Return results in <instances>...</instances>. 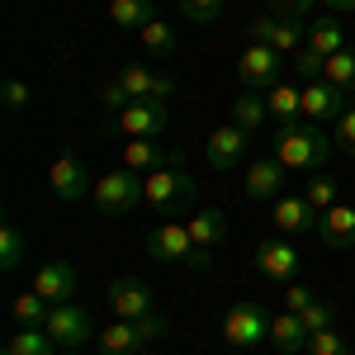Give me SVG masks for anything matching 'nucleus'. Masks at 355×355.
I'll return each mask as SVG.
<instances>
[{
  "instance_id": "ea45409f",
  "label": "nucleus",
  "mask_w": 355,
  "mask_h": 355,
  "mask_svg": "<svg viewBox=\"0 0 355 355\" xmlns=\"http://www.w3.org/2000/svg\"><path fill=\"white\" fill-rule=\"evenodd\" d=\"M100 100H105V110H128V105H133V95H128V90H123V81H119V76H110V81L100 85Z\"/></svg>"
},
{
  "instance_id": "72a5a7b5",
  "label": "nucleus",
  "mask_w": 355,
  "mask_h": 355,
  "mask_svg": "<svg viewBox=\"0 0 355 355\" xmlns=\"http://www.w3.org/2000/svg\"><path fill=\"white\" fill-rule=\"evenodd\" d=\"M322 71H327V57L322 53H313V48H299V53H294V76H299L303 85L322 81Z\"/></svg>"
},
{
  "instance_id": "cd10ccee",
  "label": "nucleus",
  "mask_w": 355,
  "mask_h": 355,
  "mask_svg": "<svg viewBox=\"0 0 355 355\" xmlns=\"http://www.w3.org/2000/svg\"><path fill=\"white\" fill-rule=\"evenodd\" d=\"M137 33H142V48L152 57H175V48H180V33L171 24H162V19H152L147 28H137Z\"/></svg>"
},
{
  "instance_id": "58836bf2",
  "label": "nucleus",
  "mask_w": 355,
  "mask_h": 355,
  "mask_svg": "<svg viewBox=\"0 0 355 355\" xmlns=\"http://www.w3.org/2000/svg\"><path fill=\"white\" fill-rule=\"evenodd\" d=\"M336 152H346V157H355V105H346L341 110V119H336Z\"/></svg>"
},
{
  "instance_id": "a878e982",
  "label": "nucleus",
  "mask_w": 355,
  "mask_h": 355,
  "mask_svg": "<svg viewBox=\"0 0 355 355\" xmlns=\"http://www.w3.org/2000/svg\"><path fill=\"white\" fill-rule=\"evenodd\" d=\"M266 119H270V110H266L261 90H242V95L232 100V123H237V128H246V133H256V128H261Z\"/></svg>"
},
{
  "instance_id": "7c9ffc66",
  "label": "nucleus",
  "mask_w": 355,
  "mask_h": 355,
  "mask_svg": "<svg viewBox=\"0 0 355 355\" xmlns=\"http://www.w3.org/2000/svg\"><path fill=\"white\" fill-rule=\"evenodd\" d=\"M48 308H53V303L43 299L38 289H28V294H19V299H15V322H19V327H43Z\"/></svg>"
},
{
  "instance_id": "1a4fd4ad",
  "label": "nucleus",
  "mask_w": 355,
  "mask_h": 355,
  "mask_svg": "<svg viewBox=\"0 0 355 355\" xmlns=\"http://www.w3.org/2000/svg\"><path fill=\"white\" fill-rule=\"evenodd\" d=\"M114 128L123 137H162L171 128V110L157 105V100H133L128 110L114 114Z\"/></svg>"
},
{
  "instance_id": "423d86ee",
  "label": "nucleus",
  "mask_w": 355,
  "mask_h": 355,
  "mask_svg": "<svg viewBox=\"0 0 355 355\" xmlns=\"http://www.w3.org/2000/svg\"><path fill=\"white\" fill-rule=\"evenodd\" d=\"M43 331L57 341V351H76L81 341H90L95 322H90V313L76 308V303H53L48 318H43Z\"/></svg>"
},
{
  "instance_id": "4c0bfd02",
  "label": "nucleus",
  "mask_w": 355,
  "mask_h": 355,
  "mask_svg": "<svg viewBox=\"0 0 355 355\" xmlns=\"http://www.w3.org/2000/svg\"><path fill=\"white\" fill-rule=\"evenodd\" d=\"M180 15H185L190 24H214L223 15V0H180Z\"/></svg>"
},
{
  "instance_id": "79ce46f5",
  "label": "nucleus",
  "mask_w": 355,
  "mask_h": 355,
  "mask_svg": "<svg viewBox=\"0 0 355 355\" xmlns=\"http://www.w3.org/2000/svg\"><path fill=\"white\" fill-rule=\"evenodd\" d=\"M275 5H279V10H289V15H303V10H313L318 0H275Z\"/></svg>"
},
{
  "instance_id": "473e14b6",
  "label": "nucleus",
  "mask_w": 355,
  "mask_h": 355,
  "mask_svg": "<svg viewBox=\"0 0 355 355\" xmlns=\"http://www.w3.org/2000/svg\"><path fill=\"white\" fill-rule=\"evenodd\" d=\"M119 81H123V90L133 95V100H152V85H157V71H147V67H119Z\"/></svg>"
},
{
  "instance_id": "20e7f679",
  "label": "nucleus",
  "mask_w": 355,
  "mask_h": 355,
  "mask_svg": "<svg viewBox=\"0 0 355 355\" xmlns=\"http://www.w3.org/2000/svg\"><path fill=\"white\" fill-rule=\"evenodd\" d=\"M223 341L232 351H256L261 341H270V313L256 299H237L223 313Z\"/></svg>"
},
{
  "instance_id": "4be33fe9",
  "label": "nucleus",
  "mask_w": 355,
  "mask_h": 355,
  "mask_svg": "<svg viewBox=\"0 0 355 355\" xmlns=\"http://www.w3.org/2000/svg\"><path fill=\"white\" fill-rule=\"evenodd\" d=\"M270 346L279 355H299V351H308V327L299 322V313H279V318H270Z\"/></svg>"
},
{
  "instance_id": "f8f14e48",
  "label": "nucleus",
  "mask_w": 355,
  "mask_h": 355,
  "mask_svg": "<svg viewBox=\"0 0 355 355\" xmlns=\"http://www.w3.org/2000/svg\"><path fill=\"white\" fill-rule=\"evenodd\" d=\"M123 166L137 171V175H152V171L185 166V152H180V147H157L152 137H128V147H123Z\"/></svg>"
},
{
  "instance_id": "a19ab883",
  "label": "nucleus",
  "mask_w": 355,
  "mask_h": 355,
  "mask_svg": "<svg viewBox=\"0 0 355 355\" xmlns=\"http://www.w3.org/2000/svg\"><path fill=\"white\" fill-rule=\"evenodd\" d=\"M313 299H318V294H313V289H303V284H289V289H284V308H289V313H303Z\"/></svg>"
},
{
  "instance_id": "37998d69",
  "label": "nucleus",
  "mask_w": 355,
  "mask_h": 355,
  "mask_svg": "<svg viewBox=\"0 0 355 355\" xmlns=\"http://www.w3.org/2000/svg\"><path fill=\"white\" fill-rule=\"evenodd\" d=\"M322 5H327L331 15H341V10H355V0H322Z\"/></svg>"
},
{
  "instance_id": "4468645a",
  "label": "nucleus",
  "mask_w": 355,
  "mask_h": 355,
  "mask_svg": "<svg viewBox=\"0 0 355 355\" xmlns=\"http://www.w3.org/2000/svg\"><path fill=\"white\" fill-rule=\"evenodd\" d=\"M246 147H251V133L237 128V123H223V128H214L209 147H204V162L214 171H232V166L246 162Z\"/></svg>"
},
{
  "instance_id": "f704fd0d",
  "label": "nucleus",
  "mask_w": 355,
  "mask_h": 355,
  "mask_svg": "<svg viewBox=\"0 0 355 355\" xmlns=\"http://www.w3.org/2000/svg\"><path fill=\"white\" fill-rule=\"evenodd\" d=\"M299 322L308 327V336H313V331H322V327H331V322H336V308H331L327 299H313V303L299 313Z\"/></svg>"
},
{
  "instance_id": "2f4dec72",
  "label": "nucleus",
  "mask_w": 355,
  "mask_h": 355,
  "mask_svg": "<svg viewBox=\"0 0 355 355\" xmlns=\"http://www.w3.org/2000/svg\"><path fill=\"white\" fill-rule=\"evenodd\" d=\"M24 251H28L24 232H19L15 223H5V227H0V270H19V261H24Z\"/></svg>"
},
{
  "instance_id": "39448f33",
  "label": "nucleus",
  "mask_w": 355,
  "mask_h": 355,
  "mask_svg": "<svg viewBox=\"0 0 355 355\" xmlns=\"http://www.w3.org/2000/svg\"><path fill=\"white\" fill-rule=\"evenodd\" d=\"M194 204V180L185 175V166H171V171H152L147 175V209L162 214V218H175Z\"/></svg>"
},
{
  "instance_id": "c85d7f7f",
  "label": "nucleus",
  "mask_w": 355,
  "mask_h": 355,
  "mask_svg": "<svg viewBox=\"0 0 355 355\" xmlns=\"http://www.w3.org/2000/svg\"><path fill=\"white\" fill-rule=\"evenodd\" d=\"M322 81H331L336 90H346V95H355V48H341L336 57H327Z\"/></svg>"
},
{
  "instance_id": "f3484780",
  "label": "nucleus",
  "mask_w": 355,
  "mask_h": 355,
  "mask_svg": "<svg viewBox=\"0 0 355 355\" xmlns=\"http://www.w3.org/2000/svg\"><path fill=\"white\" fill-rule=\"evenodd\" d=\"M346 105H351V95H346V90H336L331 81H308V85H303V119H313V123L341 119Z\"/></svg>"
},
{
  "instance_id": "c756f323",
  "label": "nucleus",
  "mask_w": 355,
  "mask_h": 355,
  "mask_svg": "<svg viewBox=\"0 0 355 355\" xmlns=\"http://www.w3.org/2000/svg\"><path fill=\"white\" fill-rule=\"evenodd\" d=\"M303 199H308L318 214H322V209H331V204H341V199H336V180H331V175H322V171H313V175L303 180Z\"/></svg>"
},
{
  "instance_id": "f03ea898",
  "label": "nucleus",
  "mask_w": 355,
  "mask_h": 355,
  "mask_svg": "<svg viewBox=\"0 0 355 355\" xmlns=\"http://www.w3.org/2000/svg\"><path fill=\"white\" fill-rule=\"evenodd\" d=\"M166 322L162 313H152V318H137V322H128V318H114L110 327L95 336V351L100 355H142L152 341H162L166 336Z\"/></svg>"
},
{
  "instance_id": "a211bd4d",
  "label": "nucleus",
  "mask_w": 355,
  "mask_h": 355,
  "mask_svg": "<svg viewBox=\"0 0 355 355\" xmlns=\"http://www.w3.org/2000/svg\"><path fill=\"white\" fill-rule=\"evenodd\" d=\"M110 308L114 318H128V322H137V318H152V289L142 284V279H114L110 284Z\"/></svg>"
},
{
  "instance_id": "dca6fc26",
  "label": "nucleus",
  "mask_w": 355,
  "mask_h": 355,
  "mask_svg": "<svg viewBox=\"0 0 355 355\" xmlns=\"http://www.w3.org/2000/svg\"><path fill=\"white\" fill-rule=\"evenodd\" d=\"M251 38H256V43H270L275 53L294 57L303 43H308V28H303L294 15H289V19H256V24H251Z\"/></svg>"
},
{
  "instance_id": "9d476101",
  "label": "nucleus",
  "mask_w": 355,
  "mask_h": 355,
  "mask_svg": "<svg viewBox=\"0 0 355 355\" xmlns=\"http://www.w3.org/2000/svg\"><path fill=\"white\" fill-rule=\"evenodd\" d=\"M299 266H303V256L289 237H270V242L256 246V270L266 275V279H275V284H294Z\"/></svg>"
},
{
  "instance_id": "412c9836",
  "label": "nucleus",
  "mask_w": 355,
  "mask_h": 355,
  "mask_svg": "<svg viewBox=\"0 0 355 355\" xmlns=\"http://www.w3.org/2000/svg\"><path fill=\"white\" fill-rule=\"evenodd\" d=\"M284 175H289V171L275 162V157H261V162L246 171V185H242L246 199H251V204H261V199H279V190H284Z\"/></svg>"
},
{
  "instance_id": "ddd939ff",
  "label": "nucleus",
  "mask_w": 355,
  "mask_h": 355,
  "mask_svg": "<svg viewBox=\"0 0 355 355\" xmlns=\"http://www.w3.org/2000/svg\"><path fill=\"white\" fill-rule=\"evenodd\" d=\"M185 227H190V237H194V270H209L218 242L227 237V218H223L218 209H204V214H194Z\"/></svg>"
},
{
  "instance_id": "6ab92c4d",
  "label": "nucleus",
  "mask_w": 355,
  "mask_h": 355,
  "mask_svg": "<svg viewBox=\"0 0 355 355\" xmlns=\"http://www.w3.org/2000/svg\"><path fill=\"white\" fill-rule=\"evenodd\" d=\"M318 237H322V246H331V251H351L355 246V209L351 204H331V209H322Z\"/></svg>"
},
{
  "instance_id": "7ed1b4c3",
  "label": "nucleus",
  "mask_w": 355,
  "mask_h": 355,
  "mask_svg": "<svg viewBox=\"0 0 355 355\" xmlns=\"http://www.w3.org/2000/svg\"><path fill=\"white\" fill-rule=\"evenodd\" d=\"M95 204H100V214H114V218H123V214H137L142 204H147V175H137L128 166H119L110 171L105 180H95V194H90Z\"/></svg>"
},
{
  "instance_id": "e433bc0d",
  "label": "nucleus",
  "mask_w": 355,
  "mask_h": 355,
  "mask_svg": "<svg viewBox=\"0 0 355 355\" xmlns=\"http://www.w3.org/2000/svg\"><path fill=\"white\" fill-rule=\"evenodd\" d=\"M28 100H33V90H28V81H19V76H10L5 81V90H0V105L10 114H24L28 110Z\"/></svg>"
},
{
  "instance_id": "f257e3e1",
  "label": "nucleus",
  "mask_w": 355,
  "mask_h": 355,
  "mask_svg": "<svg viewBox=\"0 0 355 355\" xmlns=\"http://www.w3.org/2000/svg\"><path fill=\"white\" fill-rule=\"evenodd\" d=\"M331 147H336V137L322 133V123H313V119H299V123H284L270 142V157L284 171H322V162L331 157Z\"/></svg>"
},
{
  "instance_id": "393cba45",
  "label": "nucleus",
  "mask_w": 355,
  "mask_h": 355,
  "mask_svg": "<svg viewBox=\"0 0 355 355\" xmlns=\"http://www.w3.org/2000/svg\"><path fill=\"white\" fill-rule=\"evenodd\" d=\"M110 19L119 28H147L157 19V0H110Z\"/></svg>"
},
{
  "instance_id": "c9c22d12",
  "label": "nucleus",
  "mask_w": 355,
  "mask_h": 355,
  "mask_svg": "<svg viewBox=\"0 0 355 355\" xmlns=\"http://www.w3.org/2000/svg\"><path fill=\"white\" fill-rule=\"evenodd\" d=\"M308 355H346V336L336 327H322L308 336Z\"/></svg>"
},
{
  "instance_id": "bb28decb",
  "label": "nucleus",
  "mask_w": 355,
  "mask_h": 355,
  "mask_svg": "<svg viewBox=\"0 0 355 355\" xmlns=\"http://www.w3.org/2000/svg\"><path fill=\"white\" fill-rule=\"evenodd\" d=\"M5 351L10 355H57V341L43 327H19V331H10Z\"/></svg>"
},
{
  "instance_id": "9b49d317",
  "label": "nucleus",
  "mask_w": 355,
  "mask_h": 355,
  "mask_svg": "<svg viewBox=\"0 0 355 355\" xmlns=\"http://www.w3.org/2000/svg\"><path fill=\"white\" fill-rule=\"evenodd\" d=\"M147 256H152V261H162V266H171V261L194 266V237H190V227H180V223H157V227L147 232Z\"/></svg>"
},
{
  "instance_id": "0eeeda50",
  "label": "nucleus",
  "mask_w": 355,
  "mask_h": 355,
  "mask_svg": "<svg viewBox=\"0 0 355 355\" xmlns=\"http://www.w3.org/2000/svg\"><path fill=\"white\" fill-rule=\"evenodd\" d=\"M279 71H284V53H275L270 43H251L237 57V76H242L246 90H275L279 85Z\"/></svg>"
},
{
  "instance_id": "aec40b11",
  "label": "nucleus",
  "mask_w": 355,
  "mask_h": 355,
  "mask_svg": "<svg viewBox=\"0 0 355 355\" xmlns=\"http://www.w3.org/2000/svg\"><path fill=\"white\" fill-rule=\"evenodd\" d=\"M33 289L48 303H71V294H76V270L67 261H43L38 275H33Z\"/></svg>"
},
{
  "instance_id": "5701e85b",
  "label": "nucleus",
  "mask_w": 355,
  "mask_h": 355,
  "mask_svg": "<svg viewBox=\"0 0 355 355\" xmlns=\"http://www.w3.org/2000/svg\"><path fill=\"white\" fill-rule=\"evenodd\" d=\"M266 110H270V119L284 128V123H299L303 119V85H289V81H279L266 95Z\"/></svg>"
},
{
  "instance_id": "2eb2a0df",
  "label": "nucleus",
  "mask_w": 355,
  "mask_h": 355,
  "mask_svg": "<svg viewBox=\"0 0 355 355\" xmlns=\"http://www.w3.org/2000/svg\"><path fill=\"white\" fill-rule=\"evenodd\" d=\"M318 209L303 199V194H279L275 199V214H270V223H275V232L279 237H299V232H318Z\"/></svg>"
},
{
  "instance_id": "6e6552de",
  "label": "nucleus",
  "mask_w": 355,
  "mask_h": 355,
  "mask_svg": "<svg viewBox=\"0 0 355 355\" xmlns=\"http://www.w3.org/2000/svg\"><path fill=\"white\" fill-rule=\"evenodd\" d=\"M48 190H53V199H62V204H76L85 194H95V175L85 171L81 157H57V162L48 166Z\"/></svg>"
},
{
  "instance_id": "c03bdc74",
  "label": "nucleus",
  "mask_w": 355,
  "mask_h": 355,
  "mask_svg": "<svg viewBox=\"0 0 355 355\" xmlns=\"http://www.w3.org/2000/svg\"><path fill=\"white\" fill-rule=\"evenodd\" d=\"M57 355H67V351H57Z\"/></svg>"
},
{
  "instance_id": "b1692460",
  "label": "nucleus",
  "mask_w": 355,
  "mask_h": 355,
  "mask_svg": "<svg viewBox=\"0 0 355 355\" xmlns=\"http://www.w3.org/2000/svg\"><path fill=\"white\" fill-rule=\"evenodd\" d=\"M303 48H313V53H322V57H336L341 48H351V43H346V28L336 24V15H327V19L308 24V43Z\"/></svg>"
}]
</instances>
